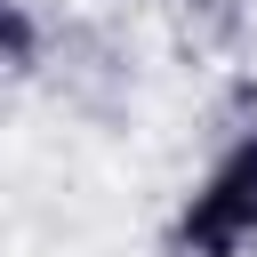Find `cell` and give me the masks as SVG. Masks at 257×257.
<instances>
[{
    "label": "cell",
    "instance_id": "cell-1",
    "mask_svg": "<svg viewBox=\"0 0 257 257\" xmlns=\"http://www.w3.org/2000/svg\"><path fill=\"white\" fill-rule=\"evenodd\" d=\"M257 241V128L217 153V169L193 185V201L169 225V257H241Z\"/></svg>",
    "mask_w": 257,
    "mask_h": 257
},
{
    "label": "cell",
    "instance_id": "cell-2",
    "mask_svg": "<svg viewBox=\"0 0 257 257\" xmlns=\"http://www.w3.org/2000/svg\"><path fill=\"white\" fill-rule=\"evenodd\" d=\"M32 56H40V24L16 0H0V72H32Z\"/></svg>",
    "mask_w": 257,
    "mask_h": 257
}]
</instances>
